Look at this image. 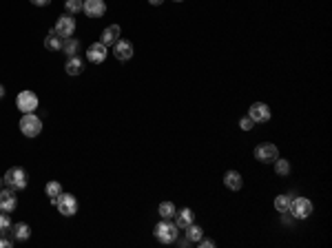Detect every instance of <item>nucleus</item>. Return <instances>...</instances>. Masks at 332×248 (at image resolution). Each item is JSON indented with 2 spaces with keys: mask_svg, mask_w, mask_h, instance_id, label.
Wrapping results in <instances>:
<instances>
[{
  "mask_svg": "<svg viewBox=\"0 0 332 248\" xmlns=\"http://www.w3.org/2000/svg\"><path fill=\"white\" fill-rule=\"evenodd\" d=\"M44 49L47 51H62V38H60L53 29H51L49 36L44 38Z\"/></svg>",
  "mask_w": 332,
  "mask_h": 248,
  "instance_id": "obj_19",
  "label": "nucleus"
},
{
  "mask_svg": "<svg viewBox=\"0 0 332 248\" xmlns=\"http://www.w3.org/2000/svg\"><path fill=\"white\" fill-rule=\"evenodd\" d=\"M224 186L231 190H239L244 186V180L242 175H239V170H226L224 173Z\"/></svg>",
  "mask_w": 332,
  "mask_h": 248,
  "instance_id": "obj_15",
  "label": "nucleus"
},
{
  "mask_svg": "<svg viewBox=\"0 0 332 248\" xmlns=\"http://www.w3.org/2000/svg\"><path fill=\"white\" fill-rule=\"evenodd\" d=\"M9 228H11V217H9V213H2V210H0V235L9 232Z\"/></svg>",
  "mask_w": 332,
  "mask_h": 248,
  "instance_id": "obj_27",
  "label": "nucleus"
},
{
  "mask_svg": "<svg viewBox=\"0 0 332 248\" xmlns=\"http://www.w3.org/2000/svg\"><path fill=\"white\" fill-rule=\"evenodd\" d=\"M120 24H111V27H106L104 31H102V38H100V42L104 44V46H113L117 40H120Z\"/></svg>",
  "mask_w": 332,
  "mask_h": 248,
  "instance_id": "obj_14",
  "label": "nucleus"
},
{
  "mask_svg": "<svg viewBox=\"0 0 332 248\" xmlns=\"http://www.w3.org/2000/svg\"><path fill=\"white\" fill-rule=\"evenodd\" d=\"M106 54H109V46H104L102 42H93L89 44V51H86V60L91 64H102L106 60Z\"/></svg>",
  "mask_w": 332,
  "mask_h": 248,
  "instance_id": "obj_10",
  "label": "nucleus"
},
{
  "mask_svg": "<svg viewBox=\"0 0 332 248\" xmlns=\"http://www.w3.org/2000/svg\"><path fill=\"white\" fill-rule=\"evenodd\" d=\"M44 193H47L51 204H53V202L58 200V195L62 193V184H60V182H47V186H44Z\"/></svg>",
  "mask_w": 332,
  "mask_h": 248,
  "instance_id": "obj_23",
  "label": "nucleus"
},
{
  "mask_svg": "<svg viewBox=\"0 0 332 248\" xmlns=\"http://www.w3.org/2000/svg\"><path fill=\"white\" fill-rule=\"evenodd\" d=\"M53 31L60 36V38H71V36L75 34V18L71 14H62L58 18V22H55V27H53Z\"/></svg>",
  "mask_w": 332,
  "mask_h": 248,
  "instance_id": "obj_8",
  "label": "nucleus"
},
{
  "mask_svg": "<svg viewBox=\"0 0 332 248\" xmlns=\"http://www.w3.org/2000/svg\"><path fill=\"white\" fill-rule=\"evenodd\" d=\"M113 56L120 62H126V60H131L133 58V44L129 42V40H117V42L113 44Z\"/></svg>",
  "mask_w": 332,
  "mask_h": 248,
  "instance_id": "obj_13",
  "label": "nucleus"
},
{
  "mask_svg": "<svg viewBox=\"0 0 332 248\" xmlns=\"http://www.w3.org/2000/svg\"><path fill=\"white\" fill-rule=\"evenodd\" d=\"M239 126H242V128H244V131H250V128H253V126H255V122H253V118H250V116H244V118H242V120H239Z\"/></svg>",
  "mask_w": 332,
  "mask_h": 248,
  "instance_id": "obj_28",
  "label": "nucleus"
},
{
  "mask_svg": "<svg viewBox=\"0 0 332 248\" xmlns=\"http://www.w3.org/2000/svg\"><path fill=\"white\" fill-rule=\"evenodd\" d=\"M82 12L89 16V18H102V16L106 14V4H104V0H84Z\"/></svg>",
  "mask_w": 332,
  "mask_h": 248,
  "instance_id": "obj_11",
  "label": "nucleus"
},
{
  "mask_svg": "<svg viewBox=\"0 0 332 248\" xmlns=\"http://www.w3.org/2000/svg\"><path fill=\"white\" fill-rule=\"evenodd\" d=\"M149 2L153 4V7H157V4H162V2H164V0H149Z\"/></svg>",
  "mask_w": 332,
  "mask_h": 248,
  "instance_id": "obj_32",
  "label": "nucleus"
},
{
  "mask_svg": "<svg viewBox=\"0 0 332 248\" xmlns=\"http://www.w3.org/2000/svg\"><path fill=\"white\" fill-rule=\"evenodd\" d=\"M197 244L202 246V248H215V242H213V240H204V237L197 242Z\"/></svg>",
  "mask_w": 332,
  "mask_h": 248,
  "instance_id": "obj_30",
  "label": "nucleus"
},
{
  "mask_svg": "<svg viewBox=\"0 0 332 248\" xmlns=\"http://www.w3.org/2000/svg\"><path fill=\"white\" fill-rule=\"evenodd\" d=\"M273 164H275V173H277L279 178H286V175L290 173V162L286 158H277Z\"/></svg>",
  "mask_w": 332,
  "mask_h": 248,
  "instance_id": "obj_24",
  "label": "nucleus"
},
{
  "mask_svg": "<svg viewBox=\"0 0 332 248\" xmlns=\"http://www.w3.org/2000/svg\"><path fill=\"white\" fill-rule=\"evenodd\" d=\"M0 186H2V178H0Z\"/></svg>",
  "mask_w": 332,
  "mask_h": 248,
  "instance_id": "obj_35",
  "label": "nucleus"
},
{
  "mask_svg": "<svg viewBox=\"0 0 332 248\" xmlns=\"http://www.w3.org/2000/svg\"><path fill=\"white\" fill-rule=\"evenodd\" d=\"M11 230H13V237L18 242H27L31 237V226L27 222H18V224H11Z\"/></svg>",
  "mask_w": 332,
  "mask_h": 248,
  "instance_id": "obj_18",
  "label": "nucleus"
},
{
  "mask_svg": "<svg viewBox=\"0 0 332 248\" xmlns=\"http://www.w3.org/2000/svg\"><path fill=\"white\" fill-rule=\"evenodd\" d=\"M288 213L295 217V220H308L310 213H313V202L308 198H293L288 206Z\"/></svg>",
  "mask_w": 332,
  "mask_h": 248,
  "instance_id": "obj_5",
  "label": "nucleus"
},
{
  "mask_svg": "<svg viewBox=\"0 0 332 248\" xmlns=\"http://www.w3.org/2000/svg\"><path fill=\"white\" fill-rule=\"evenodd\" d=\"M13 246V240H7L4 235H0V248H11Z\"/></svg>",
  "mask_w": 332,
  "mask_h": 248,
  "instance_id": "obj_29",
  "label": "nucleus"
},
{
  "mask_svg": "<svg viewBox=\"0 0 332 248\" xmlns=\"http://www.w3.org/2000/svg\"><path fill=\"white\" fill-rule=\"evenodd\" d=\"M38 96H35L33 91H20L18 98H16V106L20 113H35V108H38Z\"/></svg>",
  "mask_w": 332,
  "mask_h": 248,
  "instance_id": "obj_7",
  "label": "nucleus"
},
{
  "mask_svg": "<svg viewBox=\"0 0 332 248\" xmlns=\"http://www.w3.org/2000/svg\"><path fill=\"white\" fill-rule=\"evenodd\" d=\"M248 116L253 118V122H268L270 118H273V113H270L268 104H264V102H255V104H250Z\"/></svg>",
  "mask_w": 332,
  "mask_h": 248,
  "instance_id": "obj_12",
  "label": "nucleus"
},
{
  "mask_svg": "<svg viewBox=\"0 0 332 248\" xmlns=\"http://www.w3.org/2000/svg\"><path fill=\"white\" fill-rule=\"evenodd\" d=\"M184 230H186V240L191 242V244H197V242H199V240H202V237H204V230H202V226H197L195 222H193V224H188V226H186V228H184Z\"/></svg>",
  "mask_w": 332,
  "mask_h": 248,
  "instance_id": "obj_21",
  "label": "nucleus"
},
{
  "mask_svg": "<svg viewBox=\"0 0 332 248\" xmlns=\"http://www.w3.org/2000/svg\"><path fill=\"white\" fill-rule=\"evenodd\" d=\"M53 206L58 208L60 215L73 217L75 213H78V198H75V195H71V193H60L58 200L53 202Z\"/></svg>",
  "mask_w": 332,
  "mask_h": 248,
  "instance_id": "obj_4",
  "label": "nucleus"
},
{
  "mask_svg": "<svg viewBox=\"0 0 332 248\" xmlns=\"http://www.w3.org/2000/svg\"><path fill=\"white\" fill-rule=\"evenodd\" d=\"M0 98H4V86L0 84Z\"/></svg>",
  "mask_w": 332,
  "mask_h": 248,
  "instance_id": "obj_33",
  "label": "nucleus"
},
{
  "mask_svg": "<svg viewBox=\"0 0 332 248\" xmlns=\"http://www.w3.org/2000/svg\"><path fill=\"white\" fill-rule=\"evenodd\" d=\"M153 235H155V240L162 242V244H175L177 235H180V228H177L175 222L160 220V222H157V226L153 228Z\"/></svg>",
  "mask_w": 332,
  "mask_h": 248,
  "instance_id": "obj_1",
  "label": "nucleus"
},
{
  "mask_svg": "<svg viewBox=\"0 0 332 248\" xmlns=\"http://www.w3.org/2000/svg\"><path fill=\"white\" fill-rule=\"evenodd\" d=\"M82 2H84V0H64L66 14H71V16L80 14V12H82Z\"/></svg>",
  "mask_w": 332,
  "mask_h": 248,
  "instance_id": "obj_25",
  "label": "nucleus"
},
{
  "mask_svg": "<svg viewBox=\"0 0 332 248\" xmlns=\"http://www.w3.org/2000/svg\"><path fill=\"white\" fill-rule=\"evenodd\" d=\"M279 158V148L270 142H262L255 146V160L262 164H273L275 160Z\"/></svg>",
  "mask_w": 332,
  "mask_h": 248,
  "instance_id": "obj_6",
  "label": "nucleus"
},
{
  "mask_svg": "<svg viewBox=\"0 0 332 248\" xmlns=\"http://www.w3.org/2000/svg\"><path fill=\"white\" fill-rule=\"evenodd\" d=\"M31 4H35V7H47V4L51 2V0H29Z\"/></svg>",
  "mask_w": 332,
  "mask_h": 248,
  "instance_id": "obj_31",
  "label": "nucleus"
},
{
  "mask_svg": "<svg viewBox=\"0 0 332 248\" xmlns=\"http://www.w3.org/2000/svg\"><path fill=\"white\" fill-rule=\"evenodd\" d=\"M193 222H195V213H193L191 208H182V210H177V213H175L177 228H186V226L193 224Z\"/></svg>",
  "mask_w": 332,
  "mask_h": 248,
  "instance_id": "obj_17",
  "label": "nucleus"
},
{
  "mask_svg": "<svg viewBox=\"0 0 332 248\" xmlns=\"http://www.w3.org/2000/svg\"><path fill=\"white\" fill-rule=\"evenodd\" d=\"M290 195H277V200H275V208L279 210V213H288V206H290Z\"/></svg>",
  "mask_w": 332,
  "mask_h": 248,
  "instance_id": "obj_26",
  "label": "nucleus"
},
{
  "mask_svg": "<svg viewBox=\"0 0 332 248\" xmlns=\"http://www.w3.org/2000/svg\"><path fill=\"white\" fill-rule=\"evenodd\" d=\"M2 182L7 184V188L22 190V188H27V184H29V175L22 166H11L2 175Z\"/></svg>",
  "mask_w": 332,
  "mask_h": 248,
  "instance_id": "obj_2",
  "label": "nucleus"
},
{
  "mask_svg": "<svg viewBox=\"0 0 332 248\" xmlns=\"http://www.w3.org/2000/svg\"><path fill=\"white\" fill-rule=\"evenodd\" d=\"M157 213H160L162 220H173L177 213V208H175V204L173 202H162L160 206H157Z\"/></svg>",
  "mask_w": 332,
  "mask_h": 248,
  "instance_id": "obj_22",
  "label": "nucleus"
},
{
  "mask_svg": "<svg viewBox=\"0 0 332 248\" xmlns=\"http://www.w3.org/2000/svg\"><path fill=\"white\" fill-rule=\"evenodd\" d=\"M20 131L27 138L40 136V131H42V120H40L35 113H22V118H20Z\"/></svg>",
  "mask_w": 332,
  "mask_h": 248,
  "instance_id": "obj_3",
  "label": "nucleus"
},
{
  "mask_svg": "<svg viewBox=\"0 0 332 248\" xmlns=\"http://www.w3.org/2000/svg\"><path fill=\"white\" fill-rule=\"evenodd\" d=\"M18 206V198L13 188H0V210L2 213H13Z\"/></svg>",
  "mask_w": 332,
  "mask_h": 248,
  "instance_id": "obj_9",
  "label": "nucleus"
},
{
  "mask_svg": "<svg viewBox=\"0 0 332 248\" xmlns=\"http://www.w3.org/2000/svg\"><path fill=\"white\" fill-rule=\"evenodd\" d=\"M64 71L69 76H80L84 71V60L78 58V56H71V58L66 60V64H64Z\"/></svg>",
  "mask_w": 332,
  "mask_h": 248,
  "instance_id": "obj_16",
  "label": "nucleus"
},
{
  "mask_svg": "<svg viewBox=\"0 0 332 248\" xmlns=\"http://www.w3.org/2000/svg\"><path fill=\"white\" fill-rule=\"evenodd\" d=\"M62 51H64L66 58L75 56V54L80 51V40H78V38H73V36H71V38H64V40H62Z\"/></svg>",
  "mask_w": 332,
  "mask_h": 248,
  "instance_id": "obj_20",
  "label": "nucleus"
},
{
  "mask_svg": "<svg viewBox=\"0 0 332 248\" xmlns=\"http://www.w3.org/2000/svg\"><path fill=\"white\" fill-rule=\"evenodd\" d=\"M173 2H184V0H173Z\"/></svg>",
  "mask_w": 332,
  "mask_h": 248,
  "instance_id": "obj_34",
  "label": "nucleus"
}]
</instances>
